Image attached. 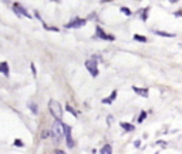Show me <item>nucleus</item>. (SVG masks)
I'll return each instance as SVG.
<instances>
[{
  "instance_id": "2eb2a0df",
  "label": "nucleus",
  "mask_w": 182,
  "mask_h": 154,
  "mask_svg": "<svg viewBox=\"0 0 182 154\" xmlns=\"http://www.w3.org/2000/svg\"><path fill=\"white\" fill-rule=\"evenodd\" d=\"M13 144H14V146H16V147H23V146H24V143H23V141H22V140H20V138H16Z\"/></svg>"
},
{
  "instance_id": "6e6552de",
  "label": "nucleus",
  "mask_w": 182,
  "mask_h": 154,
  "mask_svg": "<svg viewBox=\"0 0 182 154\" xmlns=\"http://www.w3.org/2000/svg\"><path fill=\"white\" fill-rule=\"evenodd\" d=\"M137 94H140V96H142V97H148V89H141V87H132Z\"/></svg>"
},
{
  "instance_id": "a211bd4d",
  "label": "nucleus",
  "mask_w": 182,
  "mask_h": 154,
  "mask_svg": "<svg viewBox=\"0 0 182 154\" xmlns=\"http://www.w3.org/2000/svg\"><path fill=\"white\" fill-rule=\"evenodd\" d=\"M145 117H147V113H145V111H142V113L140 114V119H138V123H142V120H144V119H145Z\"/></svg>"
},
{
  "instance_id": "f257e3e1",
  "label": "nucleus",
  "mask_w": 182,
  "mask_h": 154,
  "mask_svg": "<svg viewBox=\"0 0 182 154\" xmlns=\"http://www.w3.org/2000/svg\"><path fill=\"white\" fill-rule=\"evenodd\" d=\"M48 108H50V113L53 114V117H54L57 121H60L61 117H63L61 104H60L58 101H55V100H50V101H48Z\"/></svg>"
},
{
  "instance_id": "dca6fc26",
  "label": "nucleus",
  "mask_w": 182,
  "mask_h": 154,
  "mask_svg": "<svg viewBox=\"0 0 182 154\" xmlns=\"http://www.w3.org/2000/svg\"><path fill=\"white\" fill-rule=\"evenodd\" d=\"M65 108H67V110H68V111H70V113H71L73 116H74V117H77V113L74 111V108H73V107H70V106L67 104V107H65Z\"/></svg>"
},
{
  "instance_id": "4be33fe9",
  "label": "nucleus",
  "mask_w": 182,
  "mask_h": 154,
  "mask_svg": "<svg viewBox=\"0 0 182 154\" xmlns=\"http://www.w3.org/2000/svg\"><path fill=\"white\" fill-rule=\"evenodd\" d=\"M134 144H135V147H140V144H141V143H140V140H137Z\"/></svg>"
},
{
  "instance_id": "aec40b11",
  "label": "nucleus",
  "mask_w": 182,
  "mask_h": 154,
  "mask_svg": "<svg viewBox=\"0 0 182 154\" xmlns=\"http://www.w3.org/2000/svg\"><path fill=\"white\" fill-rule=\"evenodd\" d=\"M121 12H122V13H125V14H131L129 9H127V7H121Z\"/></svg>"
},
{
  "instance_id": "412c9836",
  "label": "nucleus",
  "mask_w": 182,
  "mask_h": 154,
  "mask_svg": "<svg viewBox=\"0 0 182 154\" xmlns=\"http://www.w3.org/2000/svg\"><path fill=\"white\" fill-rule=\"evenodd\" d=\"M32 70H33V74L36 76V67H34V64H32Z\"/></svg>"
},
{
  "instance_id": "f03ea898",
  "label": "nucleus",
  "mask_w": 182,
  "mask_h": 154,
  "mask_svg": "<svg viewBox=\"0 0 182 154\" xmlns=\"http://www.w3.org/2000/svg\"><path fill=\"white\" fill-rule=\"evenodd\" d=\"M51 136L54 137L55 141H58V140L64 136V133H63V123H61V121H55L54 123L53 130H51Z\"/></svg>"
},
{
  "instance_id": "1a4fd4ad",
  "label": "nucleus",
  "mask_w": 182,
  "mask_h": 154,
  "mask_svg": "<svg viewBox=\"0 0 182 154\" xmlns=\"http://www.w3.org/2000/svg\"><path fill=\"white\" fill-rule=\"evenodd\" d=\"M0 73L4 74V76H9V64L6 61H1L0 63Z\"/></svg>"
},
{
  "instance_id": "20e7f679",
  "label": "nucleus",
  "mask_w": 182,
  "mask_h": 154,
  "mask_svg": "<svg viewBox=\"0 0 182 154\" xmlns=\"http://www.w3.org/2000/svg\"><path fill=\"white\" fill-rule=\"evenodd\" d=\"M86 67H87V70L91 73L93 77H97V76H98V67H97V61H95L94 59L87 60V61H86Z\"/></svg>"
},
{
  "instance_id": "0eeeda50",
  "label": "nucleus",
  "mask_w": 182,
  "mask_h": 154,
  "mask_svg": "<svg viewBox=\"0 0 182 154\" xmlns=\"http://www.w3.org/2000/svg\"><path fill=\"white\" fill-rule=\"evenodd\" d=\"M95 37H97V39H103V40H114V37L105 34L101 27H97V34H95Z\"/></svg>"
},
{
  "instance_id": "9b49d317",
  "label": "nucleus",
  "mask_w": 182,
  "mask_h": 154,
  "mask_svg": "<svg viewBox=\"0 0 182 154\" xmlns=\"http://www.w3.org/2000/svg\"><path fill=\"white\" fill-rule=\"evenodd\" d=\"M100 153L101 154H112V148H111L110 144H105V146H103V148H101Z\"/></svg>"
},
{
  "instance_id": "6ab92c4d",
  "label": "nucleus",
  "mask_w": 182,
  "mask_h": 154,
  "mask_svg": "<svg viewBox=\"0 0 182 154\" xmlns=\"http://www.w3.org/2000/svg\"><path fill=\"white\" fill-rule=\"evenodd\" d=\"M147 16H148V9H144V12H142V20H147Z\"/></svg>"
},
{
  "instance_id": "423d86ee",
  "label": "nucleus",
  "mask_w": 182,
  "mask_h": 154,
  "mask_svg": "<svg viewBox=\"0 0 182 154\" xmlns=\"http://www.w3.org/2000/svg\"><path fill=\"white\" fill-rule=\"evenodd\" d=\"M86 23H87L86 19H74V20H71L70 23H67L65 27H67V29H78V27H81V26H84Z\"/></svg>"
},
{
  "instance_id": "5701e85b",
  "label": "nucleus",
  "mask_w": 182,
  "mask_h": 154,
  "mask_svg": "<svg viewBox=\"0 0 182 154\" xmlns=\"http://www.w3.org/2000/svg\"><path fill=\"white\" fill-rule=\"evenodd\" d=\"M54 154H65V153H64V151H61V150H57Z\"/></svg>"
},
{
  "instance_id": "39448f33",
  "label": "nucleus",
  "mask_w": 182,
  "mask_h": 154,
  "mask_svg": "<svg viewBox=\"0 0 182 154\" xmlns=\"http://www.w3.org/2000/svg\"><path fill=\"white\" fill-rule=\"evenodd\" d=\"M13 10H14V13H16L17 16H24V17H27V19H32L30 13H29L20 3H14V4H13Z\"/></svg>"
},
{
  "instance_id": "9d476101",
  "label": "nucleus",
  "mask_w": 182,
  "mask_h": 154,
  "mask_svg": "<svg viewBox=\"0 0 182 154\" xmlns=\"http://www.w3.org/2000/svg\"><path fill=\"white\" fill-rule=\"evenodd\" d=\"M115 97H117V91L114 90V91L111 93V96H110V97H108V98H104V100H103V103H104V104H111V103H112V101L115 100Z\"/></svg>"
},
{
  "instance_id": "7ed1b4c3",
  "label": "nucleus",
  "mask_w": 182,
  "mask_h": 154,
  "mask_svg": "<svg viewBox=\"0 0 182 154\" xmlns=\"http://www.w3.org/2000/svg\"><path fill=\"white\" fill-rule=\"evenodd\" d=\"M63 133H64V137H65V141H67V146L73 148L74 147V140L71 137V127L67 126V124H63Z\"/></svg>"
},
{
  "instance_id": "ddd939ff",
  "label": "nucleus",
  "mask_w": 182,
  "mask_h": 154,
  "mask_svg": "<svg viewBox=\"0 0 182 154\" xmlns=\"http://www.w3.org/2000/svg\"><path fill=\"white\" fill-rule=\"evenodd\" d=\"M155 34H158V36H164V37H174V34L172 33H165V32H159V30H154Z\"/></svg>"
},
{
  "instance_id": "f8f14e48",
  "label": "nucleus",
  "mask_w": 182,
  "mask_h": 154,
  "mask_svg": "<svg viewBox=\"0 0 182 154\" xmlns=\"http://www.w3.org/2000/svg\"><path fill=\"white\" fill-rule=\"evenodd\" d=\"M121 127L125 130V131H134V126L132 124H128V123H121Z\"/></svg>"
},
{
  "instance_id": "4468645a",
  "label": "nucleus",
  "mask_w": 182,
  "mask_h": 154,
  "mask_svg": "<svg viewBox=\"0 0 182 154\" xmlns=\"http://www.w3.org/2000/svg\"><path fill=\"white\" fill-rule=\"evenodd\" d=\"M134 40L141 41V43H145V41H147V37H144V36H140V34H135V36H134Z\"/></svg>"
},
{
  "instance_id": "f3484780",
  "label": "nucleus",
  "mask_w": 182,
  "mask_h": 154,
  "mask_svg": "<svg viewBox=\"0 0 182 154\" xmlns=\"http://www.w3.org/2000/svg\"><path fill=\"white\" fill-rule=\"evenodd\" d=\"M29 106H30V108H32V111H33V113H34V114H37V106H36V104H33V103H30Z\"/></svg>"
}]
</instances>
